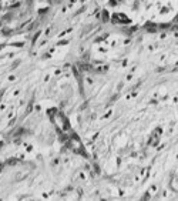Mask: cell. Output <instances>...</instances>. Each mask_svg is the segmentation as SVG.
I'll return each mask as SVG.
<instances>
[{
	"label": "cell",
	"mask_w": 178,
	"mask_h": 201,
	"mask_svg": "<svg viewBox=\"0 0 178 201\" xmlns=\"http://www.w3.org/2000/svg\"><path fill=\"white\" fill-rule=\"evenodd\" d=\"M113 20H114L115 23H121V24H124V23H130V19L126 17V16H122V15H115L114 17H113Z\"/></svg>",
	"instance_id": "cell-1"
}]
</instances>
